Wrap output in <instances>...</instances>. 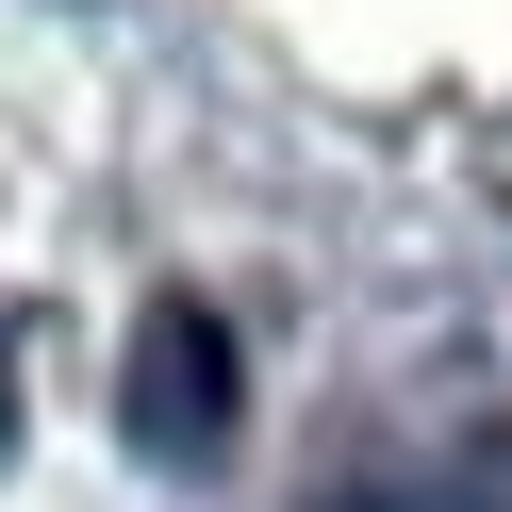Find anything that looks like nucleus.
<instances>
[{
	"mask_svg": "<svg viewBox=\"0 0 512 512\" xmlns=\"http://www.w3.org/2000/svg\"><path fill=\"white\" fill-rule=\"evenodd\" d=\"M133 446L149 463H215V446H232V331H215L199 298H166L149 347H133Z\"/></svg>",
	"mask_w": 512,
	"mask_h": 512,
	"instance_id": "1",
	"label": "nucleus"
}]
</instances>
